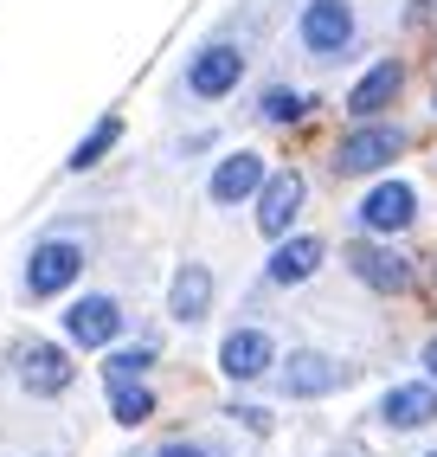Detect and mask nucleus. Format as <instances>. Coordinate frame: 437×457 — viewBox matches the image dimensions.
Returning <instances> with one entry per match:
<instances>
[{
	"instance_id": "obj_1",
	"label": "nucleus",
	"mask_w": 437,
	"mask_h": 457,
	"mask_svg": "<svg viewBox=\"0 0 437 457\" xmlns=\"http://www.w3.org/2000/svg\"><path fill=\"white\" fill-rule=\"evenodd\" d=\"M348 39H354V7H348V0H309L302 46L316 58H334V52H348Z\"/></svg>"
},
{
	"instance_id": "obj_2",
	"label": "nucleus",
	"mask_w": 437,
	"mask_h": 457,
	"mask_svg": "<svg viewBox=\"0 0 437 457\" xmlns=\"http://www.w3.org/2000/svg\"><path fill=\"white\" fill-rule=\"evenodd\" d=\"M399 148H405V136H399V129L367 123V129H354L348 142L334 148V168H341V174H373V168H386Z\"/></svg>"
},
{
	"instance_id": "obj_3",
	"label": "nucleus",
	"mask_w": 437,
	"mask_h": 457,
	"mask_svg": "<svg viewBox=\"0 0 437 457\" xmlns=\"http://www.w3.org/2000/svg\"><path fill=\"white\" fill-rule=\"evenodd\" d=\"M412 220H418V194L405 187V180H386V187H373L360 200V226L367 232H405Z\"/></svg>"
},
{
	"instance_id": "obj_4",
	"label": "nucleus",
	"mask_w": 437,
	"mask_h": 457,
	"mask_svg": "<svg viewBox=\"0 0 437 457\" xmlns=\"http://www.w3.org/2000/svg\"><path fill=\"white\" fill-rule=\"evenodd\" d=\"M78 264H84V252L71 245V238H52V245H39L33 264H26V290H33V296H58L78 278Z\"/></svg>"
},
{
	"instance_id": "obj_5",
	"label": "nucleus",
	"mask_w": 437,
	"mask_h": 457,
	"mask_svg": "<svg viewBox=\"0 0 437 457\" xmlns=\"http://www.w3.org/2000/svg\"><path fill=\"white\" fill-rule=\"evenodd\" d=\"M65 328H71V342H84V348H110L116 328H122V303L116 296H84V303L65 310Z\"/></svg>"
},
{
	"instance_id": "obj_6",
	"label": "nucleus",
	"mask_w": 437,
	"mask_h": 457,
	"mask_svg": "<svg viewBox=\"0 0 437 457\" xmlns=\"http://www.w3.org/2000/svg\"><path fill=\"white\" fill-rule=\"evenodd\" d=\"M296 212H302V174H270L258 187V232L264 238H284Z\"/></svg>"
},
{
	"instance_id": "obj_7",
	"label": "nucleus",
	"mask_w": 437,
	"mask_h": 457,
	"mask_svg": "<svg viewBox=\"0 0 437 457\" xmlns=\"http://www.w3.org/2000/svg\"><path fill=\"white\" fill-rule=\"evenodd\" d=\"M270 361H276V348H270V335H264V328H232V335H226V348H218V368H226L232 380H258Z\"/></svg>"
},
{
	"instance_id": "obj_8",
	"label": "nucleus",
	"mask_w": 437,
	"mask_h": 457,
	"mask_svg": "<svg viewBox=\"0 0 437 457\" xmlns=\"http://www.w3.org/2000/svg\"><path fill=\"white\" fill-rule=\"evenodd\" d=\"M244 78V58L238 46H206L194 58V71H186V84H194V97H226V90Z\"/></svg>"
},
{
	"instance_id": "obj_9",
	"label": "nucleus",
	"mask_w": 437,
	"mask_h": 457,
	"mask_svg": "<svg viewBox=\"0 0 437 457\" xmlns=\"http://www.w3.org/2000/svg\"><path fill=\"white\" fill-rule=\"evenodd\" d=\"M20 386L39 393V400L65 393V386H71V354H58V348H26V354H20Z\"/></svg>"
},
{
	"instance_id": "obj_10",
	"label": "nucleus",
	"mask_w": 437,
	"mask_h": 457,
	"mask_svg": "<svg viewBox=\"0 0 437 457\" xmlns=\"http://www.w3.org/2000/svg\"><path fill=\"white\" fill-rule=\"evenodd\" d=\"M380 419L392 425V432H418V425L437 419V393L418 380V386H392L386 400H380Z\"/></svg>"
},
{
	"instance_id": "obj_11",
	"label": "nucleus",
	"mask_w": 437,
	"mask_h": 457,
	"mask_svg": "<svg viewBox=\"0 0 437 457\" xmlns=\"http://www.w3.org/2000/svg\"><path fill=\"white\" fill-rule=\"evenodd\" d=\"M264 187V155H226L212 174V200L218 206H238V200H251Z\"/></svg>"
},
{
	"instance_id": "obj_12",
	"label": "nucleus",
	"mask_w": 437,
	"mask_h": 457,
	"mask_svg": "<svg viewBox=\"0 0 437 457\" xmlns=\"http://www.w3.org/2000/svg\"><path fill=\"white\" fill-rule=\"evenodd\" d=\"M354 278L392 296V290H405V284H412V264H405L399 252H386V245H354Z\"/></svg>"
},
{
	"instance_id": "obj_13",
	"label": "nucleus",
	"mask_w": 437,
	"mask_h": 457,
	"mask_svg": "<svg viewBox=\"0 0 437 457\" xmlns=\"http://www.w3.org/2000/svg\"><path fill=\"white\" fill-rule=\"evenodd\" d=\"M399 90H405V71H399L392 58H386V65H373V71H367V78L348 90V110H354L360 123H367V116H380V110L399 97Z\"/></svg>"
},
{
	"instance_id": "obj_14",
	"label": "nucleus",
	"mask_w": 437,
	"mask_h": 457,
	"mask_svg": "<svg viewBox=\"0 0 437 457\" xmlns=\"http://www.w3.org/2000/svg\"><path fill=\"white\" fill-rule=\"evenodd\" d=\"M284 386L296 393V400H316V393H334V386H341V368H334L328 354H290Z\"/></svg>"
},
{
	"instance_id": "obj_15",
	"label": "nucleus",
	"mask_w": 437,
	"mask_h": 457,
	"mask_svg": "<svg viewBox=\"0 0 437 457\" xmlns=\"http://www.w3.org/2000/svg\"><path fill=\"white\" fill-rule=\"evenodd\" d=\"M316 264H322V238H284L270 252V284H302L316 278Z\"/></svg>"
},
{
	"instance_id": "obj_16",
	"label": "nucleus",
	"mask_w": 437,
	"mask_h": 457,
	"mask_svg": "<svg viewBox=\"0 0 437 457\" xmlns=\"http://www.w3.org/2000/svg\"><path fill=\"white\" fill-rule=\"evenodd\" d=\"M206 303H212V270H206V264H180L174 303H168V310H174L180 322H200V316H206Z\"/></svg>"
},
{
	"instance_id": "obj_17",
	"label": "nucleus",
	"mask_w": 437,
	"mask_h": 457,
	"mask_svg": "<svg viewBox=\"0 0 437 457\" xmlns=\"http://www.w3.org/2000/svg\"><path fill=\"white\" fill-rule=\"evenodd\" d=\"M110 412H116L122 425H142V419L154 412V393L136 386V380H110Z\"/></svg>"
},
{
	"instance_id": "obj_18",
	"label": "nucleus",
	"mask_w": 437,
	"mask_h": 457,
	"mask_svg": "<svg viewBox=\"0 0 437 457\" xmlns=\"http://www.w3.org/2000/svg\"><path fill=\"white\" fill-rule=\"evenodd\" d=\"M116 136H122V123H116V116H103V123H97V129H90V136L71 148V168H90V162H103V148H110Z\"/></svg>"
},
{
	"instance_id": "obj_19",
	"label": "nucleus",
	"mask_w": 437,
	"mask_h": 457,
	"mask_svg": "<svg viewBox=\"0 0 437 457\" xmlns=\"http://www.w3.org/2000/svg\"><path fill=\"white\" fill-rule=\"evenodd\" d=\"M302 110H309V104L296 97V90H284V84H276V90H264V116H270V123H296Z\"/></svg>"
},
{
	"instance_id": "obj_20",
	"label": "nucleus",
	"mask_w": 437,
	"mask_h": 457,
	"mask_svg": "<svg viewBox=\"0 0 437 457\" xmlns=\"http://www.w3.org/2000/svg\"><path fill=\"white\" fill-rule=\"evenodd\" d=\"M142 368H148V348H116V354L103 361V374H110V380H136Z\"/></svg>"
},
{
	"instance_id": "obj_21",
	"label": "nucleus",
	"mask_w": 437,
	"mask_h": 457,
	"mask_svg": "<svg viewBox=\"0 0 437 457\" xmlns=\"http://www.w3.org/2000/svg\"><path fill=\"white\" fill-rule=\"evenodd\" d=\"M154 457H206V451H200V445H161Z\"/></svg>"
},
{
	"instance_id": "obj_22",
	"label": "nucleus",
	"mask_w": 437,
	"mask_h": 457,
	"mask_svg": "<svg viewBox=\"0 0 437 457\" xmlns=\"http://www.w3.org/2000/svg\"><path fill=\"white\" fill-rule=\"evenodd\" d=\"M425 368H431V380H437V342H431V348H425Z\"/></svg>"
},
{
	"instance_id": "obj_23",
	"label": "nucleus",
	"mask_w": 437,
	"mask_h": 457,
	"mask_svg": "<svg viewBox=\"0 0 437 457\" xmlns=\"http://www.w3.org/2000/svg\"><path fill=\"white\" fill-rule=\"evenodd\" d=\"M431 457H437V451H431Z\"/></svg>"
}]
</instances>
